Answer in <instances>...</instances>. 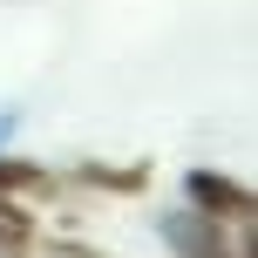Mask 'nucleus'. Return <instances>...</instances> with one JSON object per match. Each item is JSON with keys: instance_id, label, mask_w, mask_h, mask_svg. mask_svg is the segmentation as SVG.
Listing matches in <instances>:
<instances>
[{"instance_id": "f257e3e1", "label": "nucleus", "mask_w": 258, "mask_h": 258, "mask_svg": "<svg viewBox=\"0 0 258 258\" xmlns=\"http://www.w3.org/2000/svg\"><path fill=\"white\" fill-rule=\"evenodd\" d=\"M7 136H14V116H0V150H7Z\"/></svg>"}, {"instance_id": "f03ea898", "label": "nucleus", "mask_w": 258, "mask_h": 258, "mask_svg": "<svg viewBox=\"0 0 258 258\" xmlns=\"http://www.w3.org/2000/svg\"><path fill=\"white\" fill-rule=\"evenodd\" d=\"M0 258H7V245H0Z\"/></svg>"}]
</instances>
